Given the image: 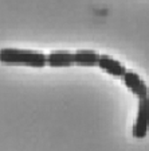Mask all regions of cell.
I'll return each instance as SVG.
<instances>
[{
	"instance_id": "cell-6",
	"label": "cell",
	"mask_w": 149,
	"mask_h": 151,
	"mask_svg": "<svg viewBox=\"0 0 149 151\" xmlns=\"http://www.w3.org/2000/svg\"><path fill=\"white\" fill-rule=\"evenodd\" d=\"M99 54L94 50H78L74 53V65L78 66H98Z\"/></svg>"
},
{
	"instance_id": "cell-4",
	"label": "cell",
	"mask_w": 149,
	"mask_h": 151,
	"mask_svg": "<svg viewBox=\"0 0 149 151\" xmlns=\"http://www.w3.org/2000/svg\"><path fill=\"white\" fill-rule=\"evenodd\" d=\"M98 66H99V69H102L105 73L113 76V77H118V78H121L122 76H124V73L126 72V68L120 61L114 60V58L106 55V54L99 55Z\"/></svg>"
},
{
	"instance_id": "cell-2",
	"label": "cell",
	"mask_w": 149,
	"mask_h": 151,
	"mask_svg": "<svg viewBox=\"0 0 149 151\" xmlns=\"http://www.w3.org/2000/svg\"><path fill=\"white\" fill-rule=\"evenodd\" d=\"M149 131V96L138 99L137 117L134 120L132 134L136 139H144Z\"/></svg>"
},
{
	"instance_id": "cell-1",
	"label": "cell",
	"mask_w": 149,
	"mask_h": 151,
	"mask_svg": "<svg viewBox=\"0 0 149 151\" xmlns=\"http://www.w3.org/2000/svg\"><path fill=\"white\" fill-rule=\"evenodd\" d=\"M0 62L6 65H23L30 68H43L47 65V55L36 50L4 47L0 50Z\"/></svg>"
},
{
	"instance_id": "cell-3",
	"label": "cell",
	"mask_w": 149,
	"mask_h": 151,
	"mask_svg": "<svg viewBox=\"0 0 149 151\" xmlns=\"http://www.w3.org/2000/svg\"><path fill=\"white\" fill-rule=\"evenodd\" d=\"M121 78H122V82L125 84V86H126L136 97L144 99V97H146V96H149V88L146 86L144 80L141 78L137 73L132 72V70H126Z\"/></svg>"
},
{
	"instance_id": "cell-5",
	"label": "cell",
	"mask_w": 149,
	"mask_h": 151,
	"mask_svg": "<svg viewBox=\"0 0 149 151\" xmlns=\"http://www.w3.org/2000/svg\"><path fill=\"white\" fill-rule=\"evenodd\" d=\"M47 65L51 68H68L74 65V53L67 50H55L47 54Z\"/></svg>"
}]
</instances>
